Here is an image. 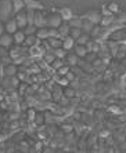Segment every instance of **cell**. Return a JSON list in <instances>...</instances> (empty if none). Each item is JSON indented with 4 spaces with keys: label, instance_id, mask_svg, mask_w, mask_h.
Segmentation results:
<instances>
[{
    "label": "cell",
    "instance_id": "cell-1",
    "mask_svg": "<svg viewBox=\"0 0 126 153\" xmlns=\"http://www.w3.org/2000/svg\"><path fill=\"white\" fill-rule=\"evenodd\" d=\"M61 24H62V18L56 8H53L50 13H46V26L47 28H58Z\"/></svg>",
    "mask_w": 126,
    "mask_h": 153
},
{
    "label": "cell",
    "instance_id": "cell-2",
    "mask_svg": "<svg viewBox=\"0 0 126 153\" xmlns=\"http://www.w3.org/2000/svg\"><path fill=\"white\" fill-rule=\"evenodd\" d=\"M13 14V3L11 0H0V21H7Z\"/></svg>",
    "mask_w": 126,
    "mask_h": 153
},
{
    "label": "cell",
    "instance_id": "cell-3",
    "mask_svg": "<svg viewBox=\"0 0 126 153\" xmlns=\"http://www.w3.org/2000/svg\"><path fill=\"white\" fill-rule=\"evenodd\" d=\"M44 53H46V50L43 48V46H42L40 43L28 47V55H29V58H32L33 61H38V59H40V58H43Z\"/></svg>",
    "mask_w": 126,
    "mask_h": 153
},
{
    "label": "cell",
    "instance_id": "cell-4",
    "mask_svg": "<svg viewBox=\"0 0 126 153\" xmlns=\"http://www.w3.org/2000/svg\"><path fill=\"white\" fill-rule=\"evenodd\" d=\"M80 17H82L83 19H89V21H92L93 24L98 25V24H100V19H101V13L97 8H89V10L85 11Z\"/></svg>",
    "mask_w": 126,
    "mask_h": 153
},
{
    "label": "cell",
    "instance_id": "cell-5",
    "mask_svg": "<svg viewBox=\"0 0 126 153\" xmlns=\"http://www.w3.org/2000/svg\"><path fill=\"white\" fill-rule=\"evenodd\" d=\"M14 19L15 22H17L18 25V29H24L26 25H28V19H26V10L24 8V10L18 11V13H15L14 14Z\"/></svg>",
    "mask_w": 126,
    "mask_h": 153
},
{
    "label": "cell",
    "instance_id": "cell-6",
    "mask_svg": "<svg viewBox=\"0 0 126 153\" xmlns=\"http://www.w3.org/2000/svg\"><path fill=\"white\" fill-rule=\"evenodd\" d=\"M33 25H35L36 28H43V26H46V13H43V10H35Z\"/></svg>",
    "mask_w": 126,
    "mask_h": 153
},
{
    "label": "cell",
    "instance_id": "cell-7",
    "mask_svg": "<svg viewBox=\"0 0 126 153\" xmlns=\"http://www.w3.org/2000/svg\"><path fill=\"white\" fill-rule=\"evenodd\" d=\"M13 43H14V40H13V35H11V33L3 32L0 35V46L8 48V47L13 46Z\"/></svg>",
    "mask_w": 126,
    "mask_h": 153
},
{
    "label": "cell",
    "instance_id": "cell-8",
    "mask_svg": "<svg viewBox=\"0 0 126 153\" xmlns=\"http://www.w3.org/2000/svg\"><path fill=\"white\" fill-rule=\"evenodd\" d=\"M25 3V8H31V10H44V4L39 0H24Z\"/></svg>",
    "mask_w": 126,
    "mask_h": 153
},
{
    "label": "cell",
    "instance_id": "cell-9",
    "mask_svg": "<svg viewBox=\"0 0 126 153\" xmlns=\"http://www.w3.org/2000/svg\"><path fill=\"white\" fill-rule=\"evenodd\" d=\"M17 29H18V25H17V22H15L14 18H8L7 21H4V30L7 33L13 35Z\"/></svg>",
    "mask_w": 126,
    "mask_h": 153
},
{
    "label": "cell",
    "instance_id": "cell-10",
    "mask_svg": "<svg viewBox=\"0 0 126 153\" xmlns=\"http://www.w3.org/2000/svg\"><path fill=\"white\" fill-rule=\"evenodd\" d=\"M17 72H18V68L15 62H10V64L4 65V76H15Z\"/></svg>",
    "mask_w": 126,
    "mask_h": 153
},
{
    "label": "cell",
    "instance_id": "cell-11",
    "mask_svg": "<svg viewBox=\"0 0 126 153\" xmlns=\"http://www.w3.org/2000/svg\"><path fill=\"white\" fill-rule=\"evenodd\" d=\"M57 11L60 13V15H61L62 21H69V19L74 17V11L69 7H61V8H58Z\"/></svg>",
    "mask_w": 126,
    "mask_h": 153
},
{
    "label": "cell",
    "instance_id": "cell-12",
    "mask_svg": "<svg viewBox=\"0 0 126 153\" xmlns=\"http://www.w3.org/2000/svg\"><path fill=\"white\" fill-rule=\"evenodd\" d=\"M114 22L118 24V25H121V26H123V28H126V11L119 10L115 14V19H114Z\"/></svg>",
    "mask_w": 126,
    "mask_h": 153
},
{
    "label": "cell",
    "instance_id": "cell-13",
    "mask_svg": "<svg viewBox=\"0 0 126 153\" xmlns=\"http://www.w3.org/2000/svg\"><path fill=\"white\" fill-rule=\"evenodd\" d=\"M79 59L80 58L76 55L75 53H71V54H67V57L64 58L65 61V64H68L69 66H75V65L79 64Z\"/></svg>",
    "mask_w": 126,
    "mask_h": 153
},
{
    "label": "cell",
    "instance_id": "cell-14",
    "mask_svg": "<svg viewBox=\"0 0 126 153\" xmlns=\"http://www.w3.org/2000/svg\"><path fill=\"white\" fill-rule=\"evenodd\" d=\"M58 33H60V37H65V36L69 35V30H71V26H69L68 21H62V24L58 26Z\"/></svg>",
    "mask_w": 126,
    "mask_h": 153
},
{
    "label": "cell",
    "instance_id": "cell-15",
    "mask_svg": "<svg viewBox=\"0 0 126 153\" xmlns=\"http://www.w3.org/2000/svg\"><path fill=\"white\" fill-rule=\"evenodd\" d=\"M74 46H75V39L74 37H71V36H65V37H62V48L64 50H72L74 48Z\"/></svg>",
    "mask_w": 126,
    "mask_h": 153
},
{
    "label": "cell",
    "instance_id": "cell-16",
    "mask_svg": "<svg viewBox=\"0 0 126 153\" xmlns=\"http://www.w3.org/2000/svg\"><path fill=\"white\" fill-rule=\"evenodd\" d=\"M25 33H24V30L22 29H17L14 33H13V40H14L15 44H22L24 43V40H25Z\"/></svg>",
    "mask_w": 126,
    "mask_h": 153
},
{
    "label": "cell",
    "instance_id": "cell-17",
    "mask_svg": "<svg viewBox=\"0 0 126 153\" xmlns=\"http://www.w3.org/2000/svg\"><path fill=\"white\" fill-rule=\"evenodd\" d=\"M114 19H115V14H108V15H101L100 24L98 25L103 26H111L114 24Z\"/></svg>",
    "mask_w": 126,
    "mask_h": 153
},
{
    "label": "cell",
    "instance_id": "cell-18",
    "mask_svg": "<svg viewBox=\"0 0 126 153\" xmlns=\"http://www.w3.org/2000/svg\"><path fill=\"white\" fill-rule=\"evenodd\" d=\"M36 37L39 40H47L49 39V28L47 26H43V28H36L35 32Z\"/></svg>",
    "mask_w": 126,
    "mask_h": 153
},
{
    "label": "cell",
    "instance_id": "cell-19",
    "mask_svg": "<svg viewBox=\"0 0 126 153\" xmlns=\"http://www.w3.org/2000/svg\"><path fill=\"white\" fill-rule=\"evenodd\" d=\"M38 43H40V40L36 37V35L33 33V35H28V36H25V40H24V46L25 47H31V46H33V44H38Z\"/></svg>",
    "mask_w": 126,
    "mask_h": 153
},
{
    "label": "cell",
    "instance_id": "cell-20",
    "mask_svg": "<svg viewBox=\"0 0 126 153\" xmlns=\"http://www.w3.org/2000/svg\"><path fill=\"white\" fill-rule=\"evenodd\" d=\"M83 19V18H82ZM94 25L96 24H93L92 21H89V19H83L82 21V26H80V29H82V32H85V33H92V30H93V28H94Z\"/></svg>",
    "mask_w": 126,
    "mask_h": 153
},
{
    "label": "cell",
    "instance_id": "cell-21",
    "mask_svg": "<svg viewBox=\"0 0 126 153\" xmlns=\"http://www.w3.org/2000/svg\"><path fill=\"white\" fill-rule=\"evenodd\" d=\"M74 51H75V54L79 58H85V55L87 54L86 47L83 46V44H76V43H75V46H74Z\"/></svg>",
    "mask_w": 126,
    "mask_h": 153
},
{
    "label": "cell",
    "instance_id": "cell-22",
    "mask_svg": "<svg viewBox=\"0 0 126 153\" xmlns=\"http://www.w3.org/2000/svg\"><path fill=\"white\" fill-rule=\"evenodd\" d=\"M11 3H13V14H15V13H18V11H21L25 8L24 0H11Z\"/></svg>",
    "mask_w": 126,
    "mask_h": 153
},
{
    "label": "cell",
    "instance_id": "cell-23",
    "mask_svg": "<svg viewBox=\"0 0 126 153\" xmlns=\"http://www.w3.org/2000/svg\"><path fill=\"white\" fill-rule=\"evenodd\" d=\"M82 17H80V15H78V17H76V15H74V17L71 18V19H69L68 21V24H69V26H71V28H80V26H82Z\"/></svg>",
    "mask_w": 126,
    "mask_h": 153
},
{
    "label": "cell",
    "instance_id": "cell-24",
    "mask_svg": "<svg viewBox=\"0 0 126 153\" xmlns=\"http://www.w3.org/2000/svg\"><path fill=\"white\" fill-rule=\"evenodd\" d=\"M49 44L51 48H57V47H62V39L61 37H49L47 39Z\"/></svg>",
    "mask_w": 126,
    "mask_h": 153
},
{
    "label": "cell",
    "instance_id": "cell-25",
    "mask_svg": "<svg viewBox=\"0 0 126 153\" xmlns=\"http://www.w3.org/2000/svg\"><path fill=\"white\" fill-rule=\"evenodd\" d=\"M51 53L54 54V57H56V58H61V59H64V58L67 57V50H64L62 47L53 48V51H51Z\"/></svg>",
    "mask_w": 126,
    "mask_h": 153
},
{
    "label": "cell",
    "instance_id": "cell-26",
    "mask_svg": "<svg viewBox=\"0 0 126 153\" xmlns=\"http://www.w3.org/2000/svg\"><path fill=\"white\" fill-rule=\"evenodd\" d=\"M89 39H90V35H89V33L82 32V33H80V35L75 39V43H76V44H85V43H86Z\"/></svg>",
    "mask_w": 126,
    "mask_h": 153
},
{
    "label": "cell",
    "instance_id": "cell-27",
    "mask_svg": "<svg viewBox=\"0 0 126 153\" xmlns=\"http://www.w3.org/2000/svg\"><path fill=\"white\" fill-rule=\"evenodd\" d=\"M64 64H65V61H64V59H61V58H54V61L50 64V66L54 69V71H57V69H58V68H61V66H62Z\"/></svg>",
    "mask_w": 126,
    "mask_h": 153
},
{
    "label": "cell",
    "instance_id": "cell-28",
    "mask_svg": "<svg viewBox=\"0 0 126 153\" xmlns=\"http://www.w3.org/2000/svg\"><path fill=\"white\" fill-rule=\"evenodd\" d=\"M69 71H71V66H69L68 64H64L61 68H58L57 71H56V73H57V75H61V76H65Z\"/></svg>",
    "mask_w": 126,
    "mask_h": 153
},
{
    "label": "cell",
    "instance_id": "cell-29",
    "mask_svg": "<svg viewBox=\"0 0 126 153\" xmlns=\"http://www.w3.org/2000/svg\"><path fill=\"white\" fill-rule=\"evenodd\" d=\"M18 88V94L20 95H24V94H26V88H28V83L26 82H20L17 85Z\"/></svg>",
    "mask_w": 126,
    "mask_h": 153
},
{
    "label": "cell",
    "instance_id": "cell-30",
    "mask_svg": "<svg viewBox=\"0 0 126 153\" xmlns=\"http://www.w3.org/2000/svg\"><path fill=\"white\" fill-rule=\"evenodd\" d=\"M22 30H24V33H25L26 36H28V35H33V33L36 32V26L35 25H26L25 28L22 29Z\"/></svg>",
    "mask_w": 126,
    "mask_h": 153
},
{
    "label": "cell",
    "instance_id": "cell-31",
    "mask_svg": "<svg viewBox=\"0 0 126 153\" xmlns=\"http://www.w3.org/2000/svg\"><path fill=\"white\" fill-rule=\"evenodd\" d=\"M80 33H82V29L80 28H71V30H69V36L74 37V39H76Z\"/></svg>",
    "mask_w": 126,
    "mask_h": 153
},
{
    "label": "cell",
    "instance_id": "cell-32",
    "mask_svg": "<svg viewBox=\"0 0 126 153\" xmlns=\"http://www.w3.org/2000/svg\"><path fill=\"white\" fill-rule=\"evenodd\" d=\"M98 55L96 53H93V51H92V53H87L86 55H85V61H87V62H90V64H92V62H93L94 59H96V58H97Z\"/></svg>",
    "mask_w": 126,
    "mask_h": 153
},
{
    "label": "cell",
    "instance_id": "cell-33",
    "mask_svg": "<svg viewBox=\"0 0 126 153\" xmlns=\"http://www.w3.org/2000/svg\"><path fill=\"white\" fill-rule=\"evenodd\" d=\"M107 7H108V10L111 11L112 14H116L119 11V6H118V3H110V4H107Z\"/></svg>",
    "mask_w": 126,
    "mask_h": 153
},
{
    "label": "cell",
    "instance_id": "cell-34",
    "mask_svg": "<svg viewBox=\"0 0 126 153\" xmlns=\"http://www.w3.org/2000/svg\"><path fill=\"white\" fill-rule=\"evenodd\" d=\"M62 93H64L65 97H68V98H72V97L75 95V90L71 88V87H67L65 90H62Z\"/></svg>",
    "mask_w": 126,
    "mask_h": 153
},
{
    "label": "cell",
    "instance_id": "cell-35",
    "mask_svg": "<svg viewBox=\"0 0 126 153\" xmlns=\"http://www.w3.org/2000/svg\"><path fill=\"white\" fill-rule=\"evenodd\" d=\"M49 37H60L57 28H49Z\"/></svg>",
    "mask_w": 126,
    "mask_h": 153
},
{
    "label": "cell",
    "instance_id": "cell-36",
    "mask_svg": "<svg viewBox=\"0 0 126 153\" xmlns=\"http://www.w3.org/2000/svg\"><path fill=\"white\" fill-rule=\"evenodd\" d=\"M33 121H35L36 124H43V121H44L43 114H40V113H36V114H35V119H33Z\"/></svg>",
    "mask_w": 126,
    "mask_h": 153
},
{
    "label": "cell",
    "instance_id": "cell-37",
    "mask_svg": "<svg viewBox=\"0 0 126 153\" xmlns=\"http://www.w3.org/2000/svg\"><path fill=\"white\" fill-rule=\"evenodd\" d=\"M35 114H36L35 109L29 108V109H28V120H29V121H33V119H35Z\"/></svg>",
    "mask_w": 126,
    "mask_h": 153
},
{
    "label": "cell",
    "instance_id": "cell-38",
    "mask_svg": "<svg viewBox=\"0 0 126 153\" xmlns=\"http://www.w3.org/2000/svg\"><path fill=\"white\" fill-rule=\"evenodd\" d=\"M65 77L68 79V82L71 83V82H74V80H75V79H76V76L74 75V72H71V71H69L68 73H67V75H65Z\"/></svg>",
    "mask_w": 126,
    "mask_h": 153
},
{
    "label": "cell",
    "instance_id": "cell-39",
    "mask_svg": "<svg viewBox=\"0 0 126 153\" xmlns=\"http://www.w3.org/2000/svg\"><path fill=\"white\" fill-rule=\"evenodd\" d=\"M8 54V48H6V47L0 46V58H3L4 55H7Z\"/></svg>",
    "mask_w": 126,
    "mask_h": 153
},
{
    "label": "cell",
    "instance_id": "cell-40",
    "mask_svg": "<svg viewBox=\"0 0 126 153\" xmlns=\"http://www.w3.org/2000/svg\"><path fill=\"white\" fill-rule=\"evenodd\" d=\"M0 77H4V65L0 62Z\"/></svg>",
    "mask_w": 126,
    "mask_h": 153
},
{
    "label": "cell",
    "instance_id": "cell-41",
    "mask_svg": "<svg viewBox=\"0 0 126 153\" xmlns=\"http://www.w3.org/2000/svg\"><path fill=\"white\" fill-rule=\"evenodd\" d=\"M3 32H6V30H4V22L0 21V35H2Z\"/></svg>",
    "mask_w": 126,
    "mask_h": 153
}]
</instances>
